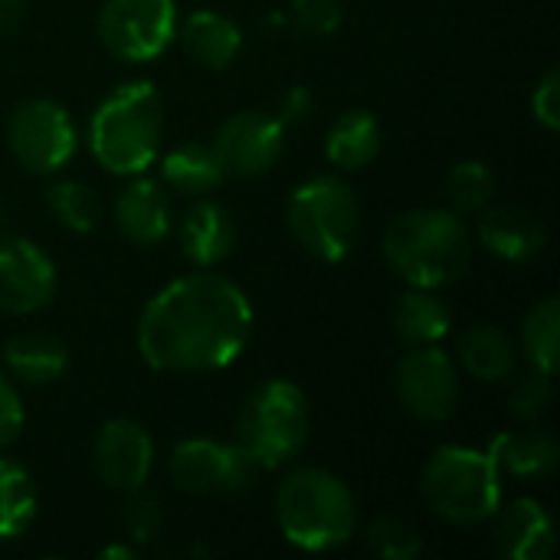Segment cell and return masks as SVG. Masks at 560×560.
I'll return each mask as SVG.
<instances>
[{"mask_svg": "<svg viewBox=\"0 0 560 560\" xmlns=\"http://www.w3.org/2000/svg\"><path fill=\"white\" fill-rule=\"evenodd\" d=\"M253 331V305L217 272L164 285L138 318V351L154 371L210 374L233 364Z\"/></svg>", "mask_w": 560, "mask_h": 560, "instance_id": "cell-1", "label": "cell"}, {"mask_svg": "<svg viewBox=\"0 0 560 560\" xmlns=\"http://www.w3.org/2000/svg\"><path fill=\"white\" fill-rule=\"evenodd\" d=\"M384 259L413 289H450L472 262V240L453 210L417 207L384 230Z\"/></svg>", "mask_w": 560, "mask_h": 560, "instance_id": "cell-2", "label": "cell"}, {"mask_svg": "<svg viewBox=\"0 0 560 560\" xmlns=\"http://www.w3.org/2000/svg\"><path fill=\"white\" fill-rule=\"evenodd\" d=\"M164 98L151 82H125L105 95L89 121L92 158L112 174H141L161 154Z\"/></svg>", "mask_w": 560, "mask_h": 560, "instance_id": "cell-3", "label": "cell"}, {"mask_svg": "<svg viewBox=\"0 0 560 560\" xmlns=\"http://www.w3.org/2000/svg\"><path fill=\"white\" fill-rule=\"evenodd\" d=\"M276 522L285 541L299 551H335L358 525L351 489L328 469H292L276 492Z\"/></svg>", "mask_w": 560, "mask_h": 560, "instance_id": "cell-4", "label": "cell"}, {"mask_svg": "<svg viewBox=\"0 0 560 560\" xmlns=\"http://www.w3.org/2000/svg\"><path fill=\"white\" fill-rule=\"evenodd\" d=\"M423 499L450 525L472 528L495 518L502 505V472L489 453L443 446L423 469Z\"/></svg>", "mask_w": 560, "mask_h": 560, "instance_id": "cell-5", "label": "cell"}, {"mask_svg": "<svg viewBox=\"0 0 560 560\" xmlns=\"http://www.w3.org/2000/svg\"><path fill=\"white\" fill-rule=\"evenodd\" d=\"M308 400L292 381L259 384L236 417V443L259 463V469H276L295 459L308 443Z\"/></svg>", "mask_w": 560, "mask_h": 560, "instance_id": "cell-6", "label": "cell"}, {"mask_svg": "<svg viewBox=\"0 0 560 560\" xmlns=\"http://www.w3.org/2000/svg\"><path fill=\"white\" fill-rule=\"evenodd\" d=\"M285 226L308 256L338 262L354 249L361 233L358 194L341 177H312L292 190L285 203Z\"/></svg>", "mask_w": 560, "mask_h": 560, "instance_id": "cell-7", "label": "cell"}, {"mask_svg": "<svg viewBox=\"0 0 560 560\" xmlns=\"http://www.w3.org/2000/svg\"><path fill=\"white\" fill-rule=\"evenodd\" d=\"M259 472V463L240 443L184 440L167 459V479L190 495H236L246 492Z\"/></svg>", "mask_w": 560, "mask_h": 560, "instance_id": "cell-8", "label": "cell"}, {"mask_svg": "<svg viewBox=\"0 0 560 560\" xmlns=\"http://www.w3.org/2000/svg\"><path fill=\"white\" fill-rule=\"evenodd\" d=\"M7 141L16 164L30 174H56L72 161L79 131L72 115L52 98H26L7 121Z\"/></svg>", "mask_w": 560, "mask_h": 560, "instance_id": "cell-9", "label": "cell"}, {"mask_svg": "<svg viewBox=\"0 0 560 560\" xmlns=\"http://www.w3.org/2000/svg\"><path fill=\"white\" fill-rule=\"evenodd\" d=\"M177 36L174 0H105L98 10V39L121 62H148Z\"/></svg>", "mask_w": 560, "mask_h": 560, "instance_id": "cell-10", "label": "cell"}, {"mask_svg": "<svg viewBox=\"0 0 560 560\" xmlns=\"http://www.w3.org/2000/svg\"><path fill=\"white\" fill-rule=\"evenodd\" d=\"M394 387L404 410L423 423L450 420L459 404L456 361L436 345L410 348V354H404V361L397 364Z\"/></svg>", "mask_w": 560, "mask_h": 560, "instance_id": "cell-11", "label": "cell"}, {"mask_svg": "<svg viewBox=\"0 0 560 560\" xmlns=\"http://www.w3.org/2000/svg\"><path fill=\"white\" fill-rule=\"evenodd\" d=\"M213 151L220 154L226 177H259L279 164L285 151V125L266 112H236L217 128Z\"/></svg>", "mask_w": 560, "mask_h": 560, "instance_id": "cell-12", "label": "cell"}, {"mask_svg": "<svg viewBox=\"0 0 560 560\" xmlns=\"http://www.w3.org/2000/svg\"><path fill=\"white\" fill-rule=\"evenodd\" d=\"M151 466H154V443L141 423L115 417L95 433L92 469L105 489L131 495V492L144 489Z\"/></svg>", "mask_w": 560, "mask_h": 560, "instance_id": "cell-13", "label": "cell"}, {"mask_svg": "<svg viewBox=\"0 0 560 560\" xmlns=\"http://www.w3.org/2000/svg\"><path fill=\"white\" fill-rule=\"evenodd\" d=\"M56 295L52 259L23 236H0V312L33 315Z\"/></svg>", "mask_w": 560, "mask_h": 560, "instance_id": "cell-14", "label": "cell"}, {"mask_svg": "<svg viewBox=\"0 0 560 560\" xmlns=\"http://www.w3.org/2000/svg\"><path fill=\"white\" fill-rule=\"evenodd\" d=\"M177 246H180V256L197 269H210L223 262L236 246L233 213L217 200L190 203L184 217L177 220Z\"/></svg>", "mask_w": 560, "mask_h": 560, "instance_id": "cell-15", "label": "cell"}, {"mask_svg": "<svg viewBox=\"0 0 560 560\" xmlns=\"http://www.w3.org/2000/svg\"><path fill=\"white\" fill-rule=\"evenodd\" d=\"M115 226L135 246H158L174 226L164 187L158 180L135 177L115 200Z\"/></svg>", "mask_w": 560, "mask_h": 560, "instance_id": "cell-16", "label": "cell"}, {"mask_svg": "<svg viewBox=\"0 0 560 560\" xmlns=\"http://www.w3.org/2000/svg\"><path fill=\"white\" fill-rule=\"evenodd\" d=\"M502 509V505H499ZM495 545L509 560H548L555 551V522L535 499H518L495 512Z\"/></svg>", "mask_w": 560, "mask_h": 560, "instance_id": "cell-17", "label": "cell"}, {"mask_svg": "<svg viewBox=\"0 0 560 560\" xmlns=\"http://www.w3.org/2000/svg\"><path fill=\"white\" fill-rule=\"evenodd\" d=\"M479 240L492 256H499L505 262H532L535 256H541L548 233L535 213H528L522 207H495V210L482 213Z\"/></svg>", "mask_w": 560, "mask_h": 560, "instance_id": "cell-18", "label": "cell"}, {"mask_svg": "<svg viewBox=\"0 0 560 560\" xmlns=\"http://www.w3.org/2000/svg\"><path fill=\"white\" fill-rule=\"evenodd\" d=\"M180 46L184 52L200 66V69H210V72H223L236 62L240 49H243V30L223 16V13H213V10H197L190 13L180 30Z\"/></svg>", "mask_w": 560, "mask_h": 560, "instance_id": "cell-19", "label": "cell"}, {"mask_svg": "<svg viewBox=\"0 0 560 560\" xmlns=\"http://www.w3.org/2000/svg\"><path fill=\"white\" fill-rule=\"evenodd\" d=\"M3 364L10 371V377H16L20 384H33V387H46L52 381H59L69 368V351L59 338L43 335V331H26L7 341L3 348Z\"/></svg>", "mask_w": 560, "mask_h": 560, "instance_id": "cell-20", "label": "cell"}, {"mask_svg": "<svg viewBox=\"0 0 560 560\" xmlns=\"http://www.w3.org/2000/svg\"><path fill=\"white\" fill-rule=\"evenodd\" d=\"M161 180L177 194L203 197L226 180V167L220 154L213 151V144L184 141L161 158Z\"/></svg>", "mask_w": 560, "mask_h": 560, "instance_id": "cell-21", "label": "cell"}, {"mask_svg": "<svg viewBox=\"0 0 560 560\" xmlns=\"http://www.w3.org/2000/svg\"><path fill=\"white\" fill-rule=\"evenodd\" d=\"M459 361L472 377L502 384L515 377L518 345L495 325H472L459 335Z\"/></svg>", "mask_w": 560, "mask_h": 560, "instance_id": "cell-22", "label": "cell"}, {"mask_svg": "<svg viewBox=\"0 0 560 560\" xmlns=\"http://www.w3.org/2000/svg\"><path fill=\"white\" fill-rule=\"evenodd\" d=\"M381 151V125L371 112H341L325 135V154L338 171H361Z\"/></svg>", "mask_w": 560, "mask_h": 560, "instance_id": "cell-23", "label": "cell"}, {"mask_svg": "<svg viewBox=\"0 0 560 560\" xmlns=\"http://www.w3.org/2000/svg\"><path fill=\"white\" fill-rule=\"evenodd\" d=\"M492 463L499 472L515 476V479H541L551 476L558 466V443L555 436L541 430H525V433H502L489 446Z\"/></svg>", "mask_w": 560, "mask_h": 560, "instance_id": "cell-24", "label": "cell"}, {"mask_svg": "<svg viewBox=\"0 0 560 560\" xmlns=\"http://www.w3.org/2000/svg\"><path fill=\"white\" fill-rule=\"evenodd\" d=\"M450 325L453 315L446 302H440L430 289H413L394 305V335L410 348L440 345L450 335Z\"/></svg>", "mask_w": 560, "mask_h": 560, "instance_id": "cell-25", "label": "cell"}, {"mask_svg": "<svg viewBox=\"0 0 560 560\" xmlns=\"http://www.w3.org/2000/svg\"><path fill=\"white\" fill-rule=\"evenodd\" d=\"M522 351L541 374H558L560 364V299H541L522 322Z\"/></svg>", "mask_w": 560, "mask_h": 560, "instance_id": "cell-26", "label": "cell"}, {"mask_svg": "<svg viewBox=\"0 0 560 560\" xmlns=\"http://www.w3.org/2000/svg\"><path fill=\"white\" fill-rule=\"evenodd\" d=\"M36 518V489L23 466L0 459V545L20 538Z\"/></svg>", "mask_w": 560, "mask_h": 560, "instance_id": "cell-27", "label": "cell"}, {"mask_svg": "<svg viewBox=\"0 0 560 560\" xmlns=\"http://www.w3.org/2000/svg\"><path fill=\"white\" fill-rule=\"evenodd\" d=\"M52 220L72 233H89L98 223V194L85 180H59L46 194Z\"/></svg>", "mask_w": 560, "mask_h": 560, "instance_id": "cell-28", "label": "cell"}, {"mask_svg": "<svg viewBox=\"0 0 560 560\" xmlns=\"http://www.w3.org/2000/svg\"><path fill=\"white\" fill-rule=\"evenodd\" d=\"M495 194V177L482 161H459L446 177V197L453 213H479Z\"/></svg>", "mask_w": 560, "mask_h": 560, "instance_id": "cell-29", "label": "cell"}, {"mask_svg": "<svg viewBox=\"0 0 560 560\" xmlns=\"http://www.w3.org/2000/svg\"><path fill=\"white\" fill-rule=\"evenodd\" d=\"M368 545L377 558L384 560H417L423 555V541L413 532V525H407L397 515H381L368 525Z\"/></svg>", "mask_w": 560, "mask_h": 560, "instance_id": "cell-30", "label": "cell"}, {"mask_svg": "<svg viewBox=\"0 0 560 560\" xmlns=\"http://www.w3.org/2000/svg\"><path fill=\"white\" fill-rule=\"evenodd\" d=\"M551 374H541V371H528L522 374L512 390H509V410L522 420V423H535L548 413L551 407Z\"/></svg>", "mask_w": 560, "mask_h": 560, "instance_id": "cell-31", "label": "cell"}, {"mask_svg": "<svg viewBox=\"0 0 560 560\" xmlns=\"http://www.w3.org/2000/svg\"><path fill=\"white\" fill-rule=\"evenodd\" d=\"M292 26L312 39H328L341 30L345 0H292Z\"/></svg>", "mask_w": 560, "mask_h": 560, "instance_id": "cell-32", "label": "cell"}, {"mask_svg": "<svg viewBox=\"0 0 560 560\" xmlns=\"http://www.w3.org/2000/svg\"><path fill=\"white\" fill-rule=\"evenodd\" d=\"M125 528H128V538L135 545L154 541L164 532V509H161V502L151 499V495H141V489L131 492V499L125 505Z\"/></svg>", "mask_w": 560, "mask_h": 560, "instance_id": "cell-33", "label": "cell"}, {"mask_svg": "<svg viewBox=\"0 0 560 560\" xmlns=\"http://www.w3.org/2000/svg\"><path fill=\"white\" fill-rule=\"evenodd\" d=\"M532 112H535V121H538L545 131H558L560 128V72L558 69H548V72L541 75V82L535 85Z\"/></svg>", "mask_w": 560, "mask_h": 560, "instance_id": "cell-34", "label": "cell"}, {"mask_svg": "<svg viewBox=\"0 0 560 560\" xmlns=\"http://www.w3.org/2000/svg\"><path fill=\"white\" fill-rule=\"evenodd\" d=\"M23 430V407L16 397V387L7 374H0V450L10 446Z\"/></svg>", "mask_w": 560, "mask_h": 560, "instance_id": "cell-35", "label": "cell"}, {"mask_svg": "<svg viewBox=\"0 0 560 560\" xmlns=\"http://www.w3.org/2000/svg\"><path fill=\"white\" fill-rule=\"evenodd\" d=\"M312 92L305 89V85H295V89H289L285 92V98H282V112H279V121L282 125H295V121H305L308 115H312Z\"/></svg>", "mask_w": 560, "mask_h": 560, "instance_id": "cell-36", "label": "cell"}, {"mask_svg": "<svg viewBox=\"0 0 560 560\" xmlns=\"http://www.w3.org/2000/svg\"><path fill=\"white\" fill-rule=\"evenodd\" d=\"M23 23V0H0V39Z\"/></svg>", "mask_w": 560, "mask_h": 560, "instance_id": "cell-37", "label": "cell"}, {"mask_svg": "<svg viewBox=\"0 0 560 560\" xmlns=\"http://www.w3.org/2000/svg\"><path fill=\"white\" fill-rule=\"evenodd\" d=\"M102 558H135V548H121V545H112L102 551Z\"/></svg>", "mask_w": 560, "mask_h": 560, "instance_id": "cell-38", "label": "cell"}, {"mask_svg": "<svg viewBox=\"0 0 560 560\" xmlns=\"http://www.w3.org/2000/svg\"><path fill=\"white\" fill-rule=\"evenodd\" d=\"M3 226H7V203L0 200V236H3Z\"/></svg>", "mask_w": 560, "mask_h": 560, "instance_id": "cell-39", "label": "cell"}]
</instances>
